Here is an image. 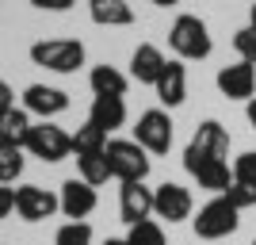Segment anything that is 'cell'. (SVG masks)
<instances>
[{"instance_id":"7","label":"cell","mask_w":256,"mask_h":245,"mask_svg":"<svg viewBox=\"0 0 256 245\" xmlns=\"http://www.w3.org/2000/svg\"><path fill=\"white\" fill-rule=\"evenodd\" d=\"M134 142H138L146 153H168L172 149V119L168 111L150 107L138 115V127H134Z\"/></svg>"},{"instance_id":"25","label":"cell","mask_w":256,"mask_h":245,"mask_svg":"<svg viewBox=\"0 0 256 245\" xmlns=\"http://www.w3.org/2000/svg\"><path fill=\"white\" fill-rule=\"evenodd\" d=\"M54 245H92V226L88 222H65L54 234Z\"/></svg>"},{"instance_id":"23","label":"cell","mask_w":256,"mask_h":245,"mask_svg":"<svg viewBox=\"0 0 256 245\" xmlns=\"http://www.w3.org/2000/svg\"><path fill=\"white\" fill-rule=\"evenodd\" d=\"M23 146H0V184H12L23 176Z\"/></svg>"},{"instance_id":"1","label":"cell","mask_w":256,"mask_h":245,"mask_svg":"<svg viewBox=\"0 0 256 245\" xmlns=\"http://www.w3.org/2000/svg\"><path fill=\"white\" fill-rule=\"evenodd\" d=\"M168 46L176 50L180 62H203V58H210V50H214L206 23L199 20V16H192V12L176 16V23H172V31H168Z\"/></svg>"},{"instance_id":"9","label":"cell","mask_w":256,"mask_h":245,"mask_svg":"<svg viewBox=\"0 0 256 245\" xmlns=\"http://www.w3.org/2000/svg\"><path fill=\"white\" fill-rule=\"evenodd\" d=\"M192 211H195V199L184 184L164 180L160 188H153V214H157V218H164V222H184V218H192Z\"/></svg>"},{"instance_id":"2","label":"cell","mask_w":256,"mask_h":245,"mask_svg":"<svg viewBox=\"0 0 256 245\" xmlns=\"http://www.w3.org/2000/svg\"><path fill=\"white\" fill-rule=\"evenodd\" d=\"M104 153H107V165H111V176L118 184H134L150 176V153L134 138H107Z\"/></svg>"},{"instance_id":"27","label":"cell","mask_w":256,"mask_h":245,"mask_svg":"<svg viewBox=\"0 0 256 245\" xmlns=\"http://www.w3.org/2000/svg\"><path fill=\"white\" fill-rule=\"evenodd\" d=\"M234 50L241 62L256 65V27H241V31L234 35Z\"/></svg>"},{"instance_id":"17","label":"cell","mask_w":256,"mask_h":245,"mask_svg":"<svg viewBox=\"0 0 256 245\" xmlns=\"http://www.w3.org/2000/svg\"><path fill=\"white\" fill-rule=\"evenodd\" d=\"M88 123H96L100 130H118L126 123V100L122 96H96L92 100V111H88Z\"/></svg>"},{"instance_id":"26","label":"cell","mask_w":256,"mask_h":245,"mask_svg":"<svg viewBox=\"0 0 256 245\" xmlns=\"http://www.w3.org/2000/svg\"><path fill=\"white\" fill-rule=\"evenodd\" d=\"M222 195H226L230 203H234L237 211H248V207H256V188H252V184H241V180H234V184H230V188H226Z\"/></svg>"},{"instance_id":"32","label":"cell","mask_w":256,"mask_h":245,"mask_svg":"<svg viewBox=\"0 0 256 245\" xmlns=\"http://www.w3.org/2000/svg\"><path fill=\"white\" fill-rule=\"evenodd\" d=\"M245 115H248V127H252V130H256V96H252V100H248V107H245Z\"/></svg>"},{"instance_id":"18","label":"cell","mask_w":256,"mask_h":245,"mask_svg":"<svg viewBox=\"0 0 256 245\" xmlns=\"http://www.w3.org/2000/svg\"><path fill=\"white\" fill-rule=\"evenodd\" d=\"M88 16L100 27H130L134 23V8L126 0H88Z\"/></svg>"},{"instance_id":"14","label":"cell","mask_w":256,"mask_h":245,"mask_svg":"<svg viewBox=\"0 0 256 245\" xmlns=\"http://www.w3.org/2000/svg\"><path fill=\"white\" fill-rule=\"evenodd\" d=\"M188 146L195 149V153H203V157H218L226 161V153H230V130L218 123V119H206V123H199L192 134V142Z\"/></svg>"},{"instance_id":"16","label":"cell","mask_w":256,"mask_h":245,"mask_svg":"<svg viewBox=\"0 0 256 245\" xmlns=\"http://www.w3.org/2000/svg\"><path fill=\"white\" fill-rule=\"evenodd\" d=\"M153 88H157V100L164 107H180L188 100V69H184V62H168Z\"/></svg>"},{"instance_id":"30","label":"cell","mask_w":256,"mask_h":245,"mask_svg":"<svg viewBox=\"0 0 256 245\" xmlns=\"http://www.w3.org/2000/svg\"><path fill=\"white\" fill-rule=\"evenodd\" d=\"M38 12H69L76 4V0H31Z\"/></svg>"},{"instance_id":"19","label":"cell","mask_w":256,"mask_h":245,"mask_svg":"<svg viewBox=\"0 0 256 245\" xmlns=\"http://www.w3.org/2000/svg\"><path fill=\"white\" fill-rule=\"evenodd\" d=\"M88 85H92L96 96H126L130 77L122 73V69H115V65H96V69L88 73Z\"/></svg>"},{"instance_id":"31","label":"cell","mask_w":256,"mask_h":245,"mask_svg":"<svg viewBox=\"0 0 256 245\" xmlns=\"http://www.w3.org/2000/svg\"><path fill=\"white\" fill-rule=\"evenodd\" d=\"M12 107H16V92H12L8 81L0 77V115H4V111H12Z\"/></svg>"},{"instance_id":"33","label":"cell","mask_w":256,"mask_h":245,"mask_svg":"<svg viewBox=\"0 0 256 245\" xmlns=\"http://www.w3.org/2000/svg\"><path fill=\"white\" fill-rule=\"evenodd\" d=\"M150 4H157V8H172V4H180V0H150Z\"/></svg>"},{"instance_id":"15","label":"cell","mask_w":256,"mask_h":245,"mask_svg":"<svg viewBox=\"0 0 256 245\" xmlns=\"http://www.w3.org/2000/svg\"><path fill=\"white\" fill-rule=\"evenodd\" d=\"M164 65H168V58L153 43H142L138 50L130 54V77H134L138 85H157V77L164 73Z\"/></svg>"},{"instance_id":"5","label":"cell","mask_w":256,"mask_h":245,"mask_svg":"<svg viewBox=\"0 0 256 245\" xmlns=\"http://www.w3.org/2000/svg\"><path fill=\"white\" fill-rule=\"evenodd\" d=\"M27 153L38 161H50V165H58V161H65L69 153H73V134H65L62 127H54L50 119H42V123H34L31 134H27Z\"/></svg>"},{"instance_id":"34","label":"cell","mask_w":256,"mask_h":245,"mask_svg":"<svg viewBox=\"0 0 256 245\" xmlns=\"http://www.w3.org/2000/svg\"><path fill=\"white\" fill-rule=\"evenodd\" d=\"M104 245H126V237H107Z\"/></svg>"},{"instance_id":"12","label":"cell","mask_w":256,"mask_h":245,"mask_svg":"<svg viewBox=\"0 0 256 245\" xmlns=\"http://www.w3.org/2000/svg\"><path fill=\"white\" fill-rule=\"evenodd\" d=\"M62 214L69 218V222H84L88 214L96 211V188L92 184H84V180H65L62 184Z\"/></svg>"},{"instance_id":"4","label":"cell","mask_w":256,"mask_h":245,"mask_svg":"<svg viewBox=\"0 0 256 245\" xmlns=\"http://www.w3.org/2000/svg\"><path fill=\"white\" fill-rule=\"evenodd\" d=\"M31 62L50 73H76L84 65V46L76 39H42L31 46Z\"/></svg>"},{"instance_id":"24","label":"cell","mask_w":256,"mask_h":245,"mask_svg":"<svg viewBox=\"0 0 256 245\" xmlns=\"http://www.w3.org/2000/svg\"><path fill=\"white\" fill-rule=\"evenodd\" d=\"M126 245H164V230H160V222H153V218H142V222L130 226Z\"/></svg>"},{"instance_id":"28","label":"cell","mask_w":256,"mask_h":245,"mask_svg":"<svg viewBox=\"0 0 256 245\" xmlns=\"http://www.w3.org/2000/svg\"><path fill=\"white\" fill-rule=\"evenodd\" d=\"M234 180L252 184V188H256V149H248V153L234 157Z\"/></svg>"},{"instance_id":"29","label":"cell","mask_w":256,"mask_h":245,"mask_svg":"<svg viewBox=\"0 0 256 245\" xmlns=\"http://www.w3.org/2000/svg\"><path fill=\"white\" fill-rule=\"evenodd\" d=\"M12 211H16V188L0 184V218H8Z\"/></svg>"},{"instance_id":"6","label":"cell","mask_w":256,"mask_h":245,"mask_svg":"<svg viewBox=\"0 0 256 245\" xmlns=\"http://www.w3.org/2000/svg\"><path fill=\"white\" fill-rule=\"evenodd\" d=\"M184 169L195 176V184H199V188H206V192H214V195H222L226 188L234 184V169H230L226 161L203 157V153H195L192 146L184 149Z\"/></svg>"},{"instance_id":"10","label":"cell","mask_w":256,"mask_h":245,"mask_svg":"<svg viewBox=\"0 0 256 245\" xmlns=\"http://www.w3.org/2000/svg\"><path fill=\"white\" fill-rule=\"evenodd\" d=\"M23 111L38 115V119H54L62 111H69V96L62 88H50V85H27L23 88Z\"/></svg>"},{"instance_id":"11","label":"cell","mask_w":256,"mask_h":245,"mask_svg":"<svg viewBox=\"0 0 256 245\" xmlns=\"http://www.w3.org/2000/svg\"><path fill=\"white\" fill-rule=\"evenodd\" d=\"M218 92L226 100H252L256 96V65L248 62H237V65H226L218 69Z\"/></svg>"},{"instance_id":"3","label":"cell","mask_w":256,"mask_h":245,"mask_svg":"<svg viewBox=\"0 0 256 245\" xmlns=\"http://www.w3.org/2000/svg\"><path fill=\"white\" fill-rule=\"evenodd\" d=\"M192 226H195V237H203V241H222V237H230L237 226H241V211H237L226 195H214L210 203L199 207V214L192 218Z\"/></svg>"},{"instance_id":"36","label":"cell","mask_w":256,"mask_h":245,"mask_svg":"<svg viewBox=\"0 0 256 245\" xmlns=\"http://www.w3.org/2000/svg\"><path fill=\"white\" fill-rule=\"evenodd\" d=\"M252 245H256V241H252Z\"/></svg>"},{"instance_id":"20","label":"cell","mask_w":256,"mask_h":245,"mask_svg":"<svg viewBox=\"0 0 256 245\" xmlns=\"http://www.w3.org/2000/svg\"><path fill=\"white\" fill-rule=\"evenodd\" d=\"M31 115L23 107H12L0 115V146H27V134H31Z\"/></svg>"},{"instance_id":"21","label":"cell","mask_w":256,"mask_h":245,"mask_svg":"<svg viewBox=\"0 0 256 245\" xmlns=\"http://www.w3.org/2000/svg\"><path fill=\"white\" fill-rule=\"evenodd\" d=\"M107 149V130H100L96 123H84V127H76L73 134V153L76 157H88V153H104Z\"/></svg>"},{"instance_id":"8","label":"cell","mask_w":256,"mask_h":245,"mask_svg":"<svg viewBox=\"0 0 256 245\" xmlns=\"http://www.w3.org/2000/svg\"><path fill=\"white\" fill-rule=\"evenodd\" d=\"M54 211H62V199L50 188H38V184L16 188V214L23 222H46V218H54Z\"/></svg>"},{"instance_id":"22","label":"cell","mask_w":256,"mask_h":245,"mask_svg":"<svg viewBox=\"0 0 256 245\" xmlns=\"http://www.w3.org/2000/svg\"><path fill=\"white\" fill-rule=\"evenodd\" d=\"M76 172H80V180L100 188V184L111 180V165H107V153H88V157H76Z\"/></svg>"},{"instance_id":"35","label":"cell","mask_w":256,"mask_h":245,"mask_svg":"<svg viewBox=\"0 0 256 245\" xmlns=\"http://www.w3.org/2000/svg\"><path fill=\"white\" fill-rule=\"evenodd\" d=\"M248 27H256V4L248 8Z\"/></svg>"},{"instance_id":"13","label":"cell","mask_w":256,"mask_h":245,"mask_svg":"<svg viewBox=\"0 0 256 245\" xmlns=\"http://www.w3.org/2000/svg\"><path fill=\"white\" fill-rule=\"evenodd\" d=\"M118 214H122L126 226L150 218L153 214V188H146V180L122 184V188H118Z\"/></svg>"}]
</instances>
